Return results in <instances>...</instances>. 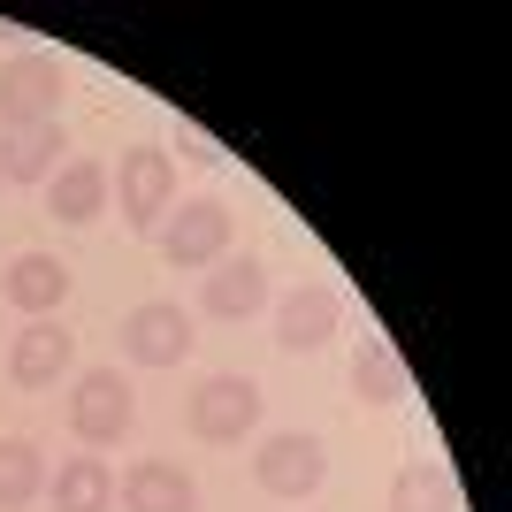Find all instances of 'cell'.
<instances>
[{"label": "cell", "instance_id": "obj_2", "mask_svg": "<svg viewBox=\"0 0 512 512\" xmlns=\"http://www.w3.org/2000/svg\"><path fill=\"white\" fill-rule=\"evenodd\" d=\"M230 253V207L222 199H184L161 214V260L169 268H214Z\"/></svg>", "mask_w": 512, "mask_h": 512}, {"label": "cell", "instance_id": "obj_16", "mask_svg": "<svg viewBox=\"0 0 512 512\" xmlns=\"http://www.w3.org/2000/svg\"><path fill=\"white\" fill-rule=\"evenodd\" d=\"M0 291H8L23 314H39V321H46L54 306L69 299V268H62L54 253H23L16 268H8V283H0Z\"/></svg>", "mask_w": 512, "mask_h": 512}, {"label": "cell", "instance_id": "obj_14", "mask_svg": "<svg viewBox=\"0 0 512 512\" xmlns=\"http://www.w3.org/2000/svg\"><path fill=\"white\" fill-rule=\"evenodd\" d=\"M352 390H360V406H398L406 398V360H398V344L390 337H360L352 352Z\"/></svg>", "mask_w": 512, "mask_h": 512}, {"label": "cell", "instance_id": "obj_8", "mask_svg": "<svg viewBox=\"0 0 512 512\" xmlns=\"http://www.w3.org/2000/svg\"><path fill=\"white\" fill-rule=\"evenodd\" d=\"M69 360H77V337H69L62 321L46 314V321H31V329L8 344V383L46 390V383H62V375H69Z\"/></svg>", "mask_w": 512, "mask_h": 512}, {"label": "cell", "instance_id": "obj_3", "mask_svg": "<svg viewBox=\"0 0 512 512\" xmlns=\"http://www.w3.org/2000/svg\"><path fill=\"white\" fill-rule=\"evenodd\" d=\"M130 421H138V390H130L115 367H85V375H77V398H69L77 444H115V436H130Z\"/></svg>", "mask_w": 512, "mask_h": 512}, {"label": "cell", "instance_id": "obj_10", "mask_svg": "<svg viewBox=\"0 0 512 512\" xmlns=\"http://www.w3.org/2000/svg\"><path fill=\"white\" fill-rule=\"evenodd\" d=\"M199 306H207L214 321H245L268 306V268H260V253H237V260H214L207 291H199Z\"/></svg>", "mask_w": 512, "mask_h": 512}, {"label": "cell", "instance_id": "obj_18", "mask_svg": "<svg viewBox=\"0 0 512 512\" xmlns=\"http://www.w3.org/2000/svg\"><path fill=\"white\" fill-rule=\"evenodd\" d=\"M39 490H46V459H39V444L0 436V512H23Z\"/></svg>", "mask_w": 512, "mask_h": 512}, {"label": "cell", "instance_id": "obj_12", "mask_svg": "<svg viewBox=\"0 0 512 512\" xmlns=\"http://www.w3.org/2000/svg\"><path fill=\"white\" fill-rule=\"evenodd\" d=\"M69 153V130L62 123H23L0 138V184H46V176L62 169Z\"/></svg>", "mask_w": 512, "mask_h": 512}, {"label": "cell", "instance_id": "obj_5", "mask_svg": "<svg viewBox=\"0 0 512 512\" xmlns=\"http://www.w3.org/2000/svg\"><path fill=\"white\" fill-rule=\"evenodd\" d=\"M62 62L54 54H16V62H0V123L23 130V123H54V107H62Z\"/></svg>", "mask_w": 512, "mask_h": 512}, {"label": "cell", "instance_id": "obj_7", "mask_svg": "<svg viewBox=\"0 0 512 512\" xmlns=\"http://www.w3.org/2000/svg\"><path fill=\"white\" fill-rule=\"evenodd\" d=\"M260 490L268 497H314L321 474H329V451H321V436H306V428H283V436H268L253 459Z\"/></svg>", "mask_w": 512, "mask_h": 512}, {"label": "cell", "instance_id": "obj_4", "mask_svg": "<svg viewBox=\"0 0 512 512\" xmlns=\"http://www.w3.org/2000/svg\"><path fill=\"white\" fill-rule=\"evenodd\" d=\"M115 344H123L130 367H176L184 352H192V314H184L176 299H146V306H130V314H123Z\"/></svg>", "mask_w": 512, "mask_h": 512}, {"label": "cell", "instance_id": "obj_9", "mask_svg": "<svg viewBox=\"0 0 512 512\" xmlns=\"http://www.w3.org/2000/svg\"><path fill=\"white\" fill-rule=\"evenodd\" d=\"M115 497H123V512H199V482L176 459H138Z\"/></svg>", "mask_w": 512, "mask_h": 512}, {"label": "cell", "instance_id": "obj_6", "mask_svg": "<svg viewBox=\"0 0 512 512\" xmlns=\"http://www.w3.org/2000/svg\"><path fill=\"white\" fill-rule=\"evenodd\" d=\"M184 421H192L199 444H237V436L260 421V390L245 383V375H207V383L192 390Z\"/></svg>", "mask_w": 512, "mask_h": 512}, {"label": "cell", "instance_id": "obj_15", "mask_svg": "<svg viewBox=\"0 0 512 512\" xmlns=\"http://www.w3.org/2000/svg\"><path fill=\"white\" fill-rule=\"evenodd\" d=\"M390 512H459V490H451L444 459H406L390 474Z\"/></svg>", "mask_w": 512, "mask_h": 512}, {"label": "cell", "instance_id": "obj_17", "mask_svg": "<svg viewBox=\"0 0 512 512\" xmlns=\"http://www.w3.org/2000/svg\"><path fill=\"white\" fill-rule=\"evenodd\" d=\"M107 505H115L107 459H62L54 467V512H107Z\"/></svg>", "mask_w": 512, "mask_h": 512}, {"label": "cell", "instance_id": "obj_11", "mask_svg": "<svg viewBox=\"0 0 512 512\" xmlns=\"http://www.w3.org/2000/svg\"><path fill=\"white\" fill-rule=\"evenodd\" d=\"M329 337H337V291L329 283H299L276 306V344L283 352H321Z\"/></svg>", "mask_w": 512, "mask_h": 512}, {"label": "cell", "instance_id": "obj_13", "mask_svg": "<svg viewBox=\"0 0 512 512\" xmlns=\"http://www.w3.org/2000/svg\"><path fill=\"white\" fill-rule=\"evenodd\" d=\"M107 207V169L100 161H62V169L46 176V214L54 222H100Z\"/></svg>", "mask_w": 512, "mask_h": 512}, {"label": "cell", "instance_id": "obj_1", "mask_svg": "<svg viewBox=\"0 0 512 512\" xmlns=\"http://www.w3.org/2000/svg\"><path fill=\"white\" fill-rule=\"evenodd\" d=\"M115 207L130 230H161V214L176 207V161L161 146H130L115 161Z\"/></svg>", "mask_w": 512, "mask_h": 512}]
</instances>
